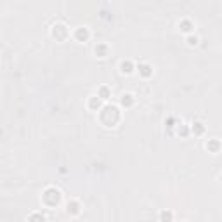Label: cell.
<instances>
[{
    "instance_id": "obj_4",
    "label": "cell",
    "mask_w": 222,
    "mask_h": 222,
    "mask_svg": "<svg viewBox=\"0 0 222 222\" xmlns=\"http://www.w3.org/2000/svg\"><path fill=\"white\" fill-rule=\"evenodd\" d=\"M28 222H45V217H42L40 213H33V215L30 217V221Z\"/></svg>"
},
{
    "instance_id": "obj_11",
    "label": "cell",
    "mask_w": 222,
    "mask_h": 222,
    "mask_svg": "<svg viewBox=\"0 0 222 222\" xmlns=\"http://www.w3.org/2000/svg\"><path fill=\"white\" fill-rule=\"evenodd\" d=\"M101 95H103V99H106V95H108V89H101Z\"/></svg>"
},
{
    "instance_id": "obj_10",
    "label": "cell",
    "mask_w": 222,
    "mask_h": 222,
    "mask_svg": "<svg viewBox=\"0 0 222 222\" xmlns=\"http://www.w3.org/2000/svg\"><path fill=\"white\" fill-rule=\"evenodd\" d=\"M196 129V134H201L203 132V127H201V123H195V127H193V130Z\"/></svg>"
},
{
    "instance_id": "obj_5",
    "label": "cell",
    "mask_w": 222,
    "mask_h": 222,
    "mask_svg": "<svg viewBox=\"0 0 222 222\" xmlns=\"http://www.w3.org/2000/svg\"><path fill=\"white\" fill-rule=\"evenodd\" d=\"M121 104H123V106H130L132 104V95H130V94H127V95H123V97H121Z\"/></svg>"
},
{
    "instance_id": "obj_2",
    "label": "cell",
    "mask_w": 222,
    "mask_h": 222,
    "mask_svg": "<svg viewBox=\"0 0 222 222\" xmlns=\"http://www.w3.org/2000/svg\"><path fill=\"white\" fill-rule=\"evenodd\" d=\"M139 71H141V75H142V77H149V75L153 73V69H151V68H149L148 64L139 66Z\"/></svg>"
},
{
    "instance_id": "obj_1",
    "label": "cell",
    "mask_w": 222,
    "mask_h": 222,
    "mask_svg": "<svg viewBox=\"0 0 222 222\" xmlns=\"http://www.w3.org/2000/svg\"><path fill=\"white\" fill-rule=\"evenodd\" d=\"M59 198H61V195H59V191L57 189H47L45 191V195H43V201L47 203V205H57V201H59Z\"/></svg>"
},
{
    "instance_id": "obj_7",
    "label": "cell",
    "mask_w": 222,
    "mask_h": 222,
    "mask_svg": "<svg viewBox=\"0 0 222 222\" xmlns=\"http://www.w3.org/2000/svg\"><path fill=\"white\" fill-rule=\"evenodd\" d=\"M77 37H78V38H87V37H89V33H87V30H78V31H77Z\"/></svg>"
},
{
    "instance_id": "obj_3",
    "label": "cell",
    "mask_w": 222,
    "mask_h": 222,
    "mask_svg": "<svg viewBox=\"0 0 222 222\" xmlns=\"http://www.w3.org/2000/svg\"><path fill=\"white\" fill-rule=\"evenodd\" d=\"M120 68H121V71H123V73H130V71H132V63H130V61H121Z\"/></svg>"
},
{
    "instance_id": "obj_9",
    "label": "cell",
    "mask_w": 222,
    "mask_h": 222,
    "mask_svg": "<svg viewBox=\"0 0 222 222\" xmlns=\"http://www.w3.org/2000/svg\"><path fill=\"white\" fill-rule=\"evenodd\" d=\"M69 210H71L73 213H77V212H78V205H77V203H71V205L68 203V212H69Z\"/></svg>"
},
{
    "instance_id": "obj_6",
    "label": "cell",
    "mask_w": 222,
    "mask_h": 222,
    "mask_svg": "<svg viewBox=\"0 0 222 222\" xmlns=\"http://www.w3.org/2000/svg\"><path fill=\"white\" fill-rule=\"evenodd\" d=\"M161 221L163 222H170L172 221V212H161Z\"/></svg>"
},
{
    "instance_id": "obj_8",
    "label": "cell",
    "mask_w": 222,
    "mask_h": 222,
    "mask_svg": "<svg viewBox=\"0 0 222 222\" xmlns=\"http://www.w3.org/2000/svg\"><path fill=\"white\" fill-rule=\"evenodd\" d=\"M207 148H210L212 151H217V149H219V142H217V141H212V142L207 144Z\"/></svg>"
}]
</instances>
